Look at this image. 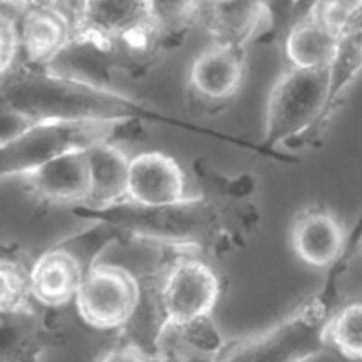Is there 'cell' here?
I'll return each instance as SVG.
<instances>
[{
	"instance_id": "obj_11",
	"label": "cell",
	"mask_w": 362,
	"mask_h": 362,
	"mask_svg": "<svg viewBox=\"0 0 362 362\" xmlns=\"http://www.w3.org/2000/svg\"><path fill=\"white\" fill-rule=\"evenodd\" d=\"M87 151V148H86ZM86 151H73L24 174V190L37 210L86 206L90 196Z\"/></svg>"
},
{
	"instance_id": "obj_21",
	"label": "cell",
	"mask_w": 362,
	"mask_h": 362,
	"mask_svg": "<svg viewBox=\"0 0 362 362\" xmlns=\"http://www.w3.org/2000/svg\"><path fill=\"white\" fill-rule=\"evenodd\" d=\"M361 6L362 0H313L306 17L326 33L341 38L361 28Z\"/></svg>"
},
{
	"instance_id": "obj_7",
	"label": "cell",
	"mask_w": 362,
	"mask_h": 362,
	"mask_svg": "<svg viewBox=\"0 0 362 362\" xmlns=\"http://www.w3.org/2000/svg\"><path fill=\"white\" fill-rule=\"evenodd\" d=\"M140 122H37L0 140V180L24 176L47 161L103 141L136 138L145 132Z\"/></svg>"
},
{
	"instance_id": "obj_15",
	"label": "cell",
	"mask_w": 362,
	"mask_h": 362,
	"mask_svg": "<svg viewBox=\"0 0 362 362\" xmlns=\"http://www.w3.org/2000/svg\"><path fill=\"white\" fill-rule=\"evenodd\" d=\"M276 0H199L198 24L218 44L247 45L268 33Z\"/></svg>"
},
{
	"instance_id": "obj_12",
	"label": "cell",
	"mask_w": 362,
	"mask_h": 362,
	"mask_svg": "<svg viewBox=\"0 0 362 362\" xmlns=\"http://www.w3.org/2000/svg\"><path fill=\"white\" fill-rule=\"evenodd\" d=\"M73 9L64 6H25L21 11L18 54L22 66L51 67L73 47Z\"/></svg>"
},
{
	"instance_id": "obj_6",
	"label": "cell",
	"mask_w": 362,
	"mask_h": 362,
	"mask_svg": "<svg viewBox=\"0 0 362 362\" xmlns=\"http://www.w3.org/2000/svg\"><path fill=\"white\" fill-rule=\"evenodd\" d=\"M329 67H288L272 86L264 111V136L257 151H290L313 144L332 119L328 111Z\"/></svg>"
},
{
	"instance_id": "obj_18",
	"label": "cell",
	"mask_w": 362,
	"mask_h": 362,
	"mask_svg": "<svg viewBox=\"0 0 362 362\" xmlns=\"http://www.w3.org/2000/svg\"><path fill=\"white\" fill-rule=\"evenodd\" d=\"M339 38L326 33L315 22L305 17L296 22L284 37V57L288 67L296 69H326L334 62Z\"/></svg>"
},
{
	"instance_id": "obj_16",
	"label": "cell",
	"mask_w": 362,
	"mask_h": 362,
	"mask_svg": "<svg viewBox=\"0 0 362 362\" xmlns=\"http://www.w3.org/2000/svg\"><path fill=\"white\" fill-rule=\"evenodd\" d=\"M66 342L51 312L33 305L0 310V362H38L49 348Z\"/></svg>"
},
{
	"instance_id": "obj_4",
	"label": "cell",
	"mask_w": 362,
	"mask_h": 362,
	"mask_svg": "<svg viewBox=\"0 0 362 362\" xmlns=\"http://www.w3.org/2000/svg\"><path fill=\"white\" fill-rule=\"evenodd\" d=\"M354 239L341 259L328 268L325 284L272 328L248 337L225 341L210 362H305L329 351L322 332L339 308L341 286L355 254Z\"/></svg>"
},
{
	"instance_id": "obj_1",
	"label": "cell",
	"mask_w": 362,
	"mask_h": 362,
	"mask_svg": "<svg viewBox=\"0 0 362 362\" xmlns=\"http://www.w3.org/2000/svg\"><path fill=\"white\" fill-rule=\"evenodd\" d=\"M73 214L112 226L122 241L196 250L209 257L238 248L245 232L257 225V212L250 203L218 190L192 194L174 205L140 206L122 202L103 209L76 206Z\"/></svg>"
},
{
	"instance_id": "obj_19",
	"label": "cell",
	"mask_w": 362,
	"mask_h": 362,
	"mask_svg": "<svg viewBox=\"0 0 362 362\" xmlns=\"http://www.w3.org/2000/svg\"><path fill=\"white\" fill-rule=\"evenodd\" d=\"M148 17L161 49L181 44L194 24H198L199 0H145Z\"/></svg>"
},
{
	"instance_id": "obj_26",
	"label": "cell",
	"mask_w": 362,
	"mask_h": 362,
	"mask_svg": "<svg viewBox=\"0 0 362 362\" xmlns=\"http://www.w3.org/2000/svg\"><path fill=\"white\" fill-rule=\"evenodd\" d=\"M0 257H13V259H22L21 248H18V245L9 243V241L0 239Z\"/></svg>"
},
{
	"instance_id": "obj_23",
	"label": "cell",
	"mask_w": 362,
	"mask_h": 362,
	"mask_svg": "<svg viewBox=\"0 0 362 362\" xmlns=\"http://www.w3.org/2000/svg\"><path fill=\"white\" fill-rule=\"evenodd\" d=\"M18 51L17 21L0 9V78L13 69Z\"/></svg>"
},
{
	"instance_id": "obj_8",
	"label": "cell",
	"mask_w": 362,
	"mask_h": 362,
	"mask_svg": "<svg viewBox=\"0 0 362 362\" xmlns=\"http://www.w3.org/2000/svg\"><path fill=\"white\" fill-rule=\"evenodd\" d=\"M118 241H122L118 230L102 221H95V225L80 234L62 239L42 252L29 267L31 299L49 310L67 305L74 299L100 252Z\"/></svg>"
},
{
	"instance_id": "obj_22",
	"label": "cell",
	"mask_w": 362,
	"mask_h": 362,
	"mask_svg": "<svg viewBox=\"0 0 362 362\" xmlns=\"http://www.w3.org/2000/svg\"><path fill=\"white\" fill-rule=\"evenodd\" d=\"M29 305V267L24 259L0 257V310L24 308Z\"/></svg>"
},
{
	"instance_id": "obj_27",
	"label": "cell",
	"mask_w": 362,
	"mask_h": 362,
	"mask_svg": "<svg viewBox=\"0 0 362 362\" xmlns=\"http://www.w3.org/2000/svg\"><path fill=\"white\" fill-rule=\"evenodd\" d=\"M0 4L11 6V8L18 9V11H21V9L24 8V4H22V0H0Z\"/></svg>"
},
{
	"instance_id": "obj_5",
	"label": "cell",
	"mask_w": 362,
	"mask_h": 362,
	"mask_svg": "<svg viewBox=\"0 0 362 362\" xmlns=\"http://www.w3.org/2000/svg\"><path fill=\"white\" fill-rule=\"evenodd\" d=\"M73 45L93 47L136 74L153 66L163 51L145 0H78L73 9Z\"/></svg>"
},
{
	"instance_id": "obj_20",
	"label": "cell",
	"mask_w": 362,
	"mask_h": 362,
	"mask_svg": "<svg viewBox=\"0 0 362 362\" xmlns=\"http://www.w3.org/2000/svg\"><path fill=\"white\" fill-rule=\"evenodd\" d=\"M329 351H335L348 361L362 357V305L358 300L341 306L329 315L322 332Z\"/></svg>"
},
{
	"instance_id": "obj_24",
	"label": "cell",
	"mask_w": 362,
	"mask_h": 362,
	"mask_svg": "<svg viewBox=\"0 0 362 362\" xmlns=\"http://www.w3.org/2000/svg\"><path fill=\"white\" fill-rule=\"evenodd\" d=\"M98 362H145V354L131 342L119 341V344L105 351Z\"/></svg>"
},
{
	"instance_id": "obj_10",
	"label": "cell",
	"mask_w": 362,
	"mask_h": 362,
	"mask_svg": "<svg viewBox=\"0 0 362 362\" xmlns=\"http://www.w3.org/2000/svg\"><path fill=\"white\" fill-rule=\"evenodd\" d=\"M245 76L247 51L238 45L212 42L190 64L187 80L190 102L206 112L221 111L239 95Z\"/></svg>"
},
{
	"instance_id": "obj_2",
	"label": "cell",
	"mask_w": 362,
	"mask_h": 362,
	"mask_svg": "<svg viewBox=\"0 0 362 362\" xmlns=\"http://www.w3.org/2000/svg\"><path fill=\"white\" fill-rule=\"evenodd\" d=\"M0 116L22 122H140L170 124L202 134H218L212 129L180 124L161 115L144 100L109 89L98 80L62 73L53 67L21 66L0 78Z\"/></svg>"
},
{
	"instance_id": "obj_17",
	"label": "cell",
	"mask_w": 362,
	"mask_h": 362,
	"mask_svg": "<svg viewBox=\"0 0 362 362\" xmlns=\"http://www.w3.org/2000/svg\"><path fill=\"white\" fill-rule=\"evenodd\" d=\"M90 196L87 209H103L125 202L129 156L115 141H103L86 151Z\"/></svg>"
},
{
	"instance_id": "obj_14",
	"label": "cell",
	"mask_w": 362,
	"mask_h": 362,
	"mask_svg": "<svg viewBox=\"0 0 362 362\" xmlns=\"http://www.w3.org/2000/svg\"><path fill=\"white\" fill-rule=\"evenodd\" d=\"M187 174L180 163L161 151H145L129 158L125 202L140 206H165L185 202Z\"/></svg>"
},
{
	"instance_id": "obj_3",
	"label": "cell",
	"mask_w": 362,
	"mask_h": 362,
	"mask_svg": "<svg viewBox=\"0 0 362 362\" xmlns=\"http://www.w3.org/2000/svg\"><path fill=\"white\" fill-rule=\"evenodd\" d=\"M160 254L156 267L138 276L140 300L122 328V341L145 355L156 351L165 328L212 317L223 296V279L209 255L181 248H160Z\"/></svg>"
},
{
	"instance_id": "obj_25",
	"label": "cell",
	"mask_w": 362,
	"mask_h": 362,
	"mask_svg": "<svg viewBox=\"0 0 362 362\" xmlns=\"http://www.w3.org/2000/svg\"><path fill=\"white\" fill-rule=\"evenodd\" d=\"M212 358L196 357V355L181 354L174 350H160L156 354L145 355V362H210Z\"/></svg>"
},
{
	"instance_id": "obj_13",
	"label": "cell",
	"mask_w": 362,
	"mask_h": 362,
	"mask_svg": "<svg viewBox=\"0 0 362 362\" xmlns=\"http://www.w3.org/2000/svg\"><path fill=\"white\" fill-rule=\"evenodd\" d=\"M350 245L341 218L329 206L315 203L300 209L290 225V247L306 267L329 268Z\"/></svg>"
},
{
	"instance_id": "obj_9",
	"label": "cell",
	"mask_w": 362,
	"mask_h": 362,
	"mask_svg": "<svg viewBox=\"0 0 362 362\" xmlns=\"http://www.w3.org/2000/svg\"><path fill=\"white\" fill-rule=\"evenodd\" d=\"M82 321L95 329H122L134 315L140 300V283L127 268L95 263L74 296Z\"/></svg>"
}]
</instances>
